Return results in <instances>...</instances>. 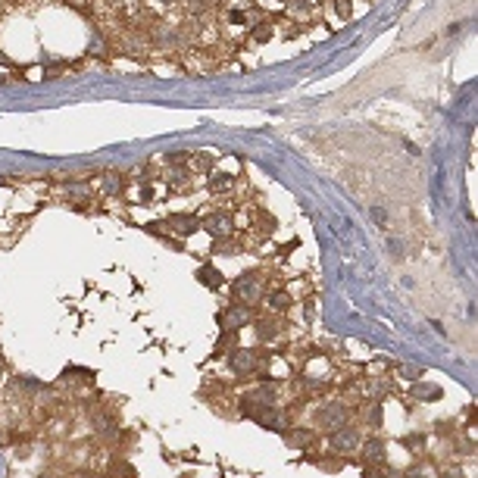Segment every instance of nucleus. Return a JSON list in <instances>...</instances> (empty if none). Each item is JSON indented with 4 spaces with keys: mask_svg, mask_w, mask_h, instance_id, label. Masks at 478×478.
<instances>
[{
    "mask_svg": "<svg viewBox=\"0 0 478 478\" xmlns=\"http://www.w3.org/2000/svg\"><path fill=\"white\" fill-rule=\"evenodd\" d=\"M260 291H263V278L260 275H250L247 272V275H241L234 282V297L241 300V303H253L260 297Z\"/></svg>",
    "mask_w": 478,
    "mask_h": 478,
    "instance_id": "obj_1",
    "label": "nucleus"
},
{
    "mask_svg": "<svg viewBox=\"0 0 478 478\" xmlns=\"http://www.w3.org/2000/svg\"><path fill=\"white\" fill-rule=\"evenodd\" d=\"M219 322L225 325V328H244L247 322H250V306L247 303H231V306H225V312H219Z\"/></svg>",
    "mask_w": 478,
    "mask_h": 478,
    "instance_id": "obj_2",
    "label": "nucleus"
},
{
    "mask_svg": "<svg viewBox=\"0 0 478 478\" xmlns=\"http://www.w3.org/2000/svg\"><path fill=\"white\" fill-rule=\"evenodd\" d=\"M356 444H360V434H356V428H347V425L335 428V434H332V447H335V450H353Z\"/></svg>",
    "mask_w": 478,
    "mask_h": 478,
    "instance_id": "obj_3",
    "label": "nucleus"
},
{
    "mask_svg": "<svg viewBox=\"0 0 478 478\" xmlns=\"http://www.w3.org/2000/svg\"><path fill=\"white\" fill-rule=\"evenodd\" d=\"M256 363H260V353H256V350H234V353H231V366H234L237 372H253Z\"/></svg>",
    "mask_w": 478,
    "mask_h": 478,
    "instance_id": "obj_4",
    "label": "nucleus"
},
{
    "mask_svg": "<svg viewBox=\"0 0 478 478\" xmlns=\"http://www.w3.org/2000/svg\"><path fill=\"white\" fill-rule=\"evenodd\" d=\"M344 416H347V413H344V407H335V403H332L328 410H319V425H325V428H332V431H335V428H341V425H344Z\"/></svg>",
    "mask_w": 478,
    "mask_h": 478,
    "instance_id": "obj_5",
    "label": "nucleus"
},
{
    "mask_svg": "<svg viewBox=\"0 0 478 478\" xmlns=\"http://www.w3.org/2000/svg\"><path fill=\"white\" fill-rule=\"evenodd\" d=\"M204 225H207V231H210L213 237H222V234H228V228H231V219H228V216H222V213H216V216H210Z\"/></svg>",
    "mask_w": 478,
    "mask_h": 478,
    "instance_id": "obj_6",
    "label": "nucleus"
},
{
    "mask_svg": "<svg viewBox=\"0 0 478 478\" xmlns=\"http://www.w3.org/2000/svg\"><path fill=\"white\" fill-rule=\"evenodd\" d=\"M169 225H172L175 231H181V234H191V231L200 228V219H197V216H172Z\"/></svg>",
    "mask_w": 478,
    "mask_h": 478,
    "instance_id": "obj_7",
    "label": "nucleus"
},
{
    "mask_svg": "<svg viewBox=\"0 0 478 478\" xmlns=\"http://www.w3.org/2000/svg\"><path fill=\"white\" fill-rule=\"evenodd\" d=\"M197 278H200L207 288H222V275H219V269H213V266H204L200 272H197Z\"/></svg>",
    "mask_w": 478,
    "mask_h": 478,
    "instance_id": "obj_8",
    "label": "nucleus"
},
{
    "mask_svg": "<svg viewBox=\"0 0 478 478\" xmlns=\"http://www.w3.org/2000/svg\"><path fill=\"white\" fill-rule=\"evenodd\" d=\"M269 306H272V309H278V312H285V309L291 306V297H288L285 291H278V294H269Z\"/></svg>",
    "mask_w": 478,
    "mask_h": 478,
    "instance_id": "obj_9",
    "label": "nucleus"
},
{
    "mask_svg": "<svg viewBox=\"0 0 478 478\" xmlns=\"http://www.w3.org/2000/svg\"><path fill=\"white\" fill-rule=\"evenodd\" d=\"M381 456H384L381 441H369V444H366V459H381Z\"/></svg>",
    "mask_w": 478,
    "mask_h": 478,
    "instance_id": "obj_10",
    "label": "nucleus"
},
{
    "mask_svg": "<svg viewBox=\"0 0 478 478\" xmlns=\"http://www.w3.org/2000/svg\"><path fill=\"white\" fill-rule=\"evenodd\" d=\"M256 328H260V338H263V341H269V338L278 335V325H275V322H260Z\"/></svg>",
    "mask_w": 478,
    "mask_h": 478,
    "instance_id": "obj_11",
    "label": "nucleus"
},
{
    "mask_svg": "<svg viewBox=\"0 0 478 478\" xmlns=\"http://www.w3.org/2000/svg\"><path fill=\"white\" fill-rule=\"evenodd\" d=\"M309 441H312V434H309V431H300V434H288V444H294V447H297V444H309Z\"/></svg>",
    "mask_w": 478,
    "mask_h": 478,
    "instance_id": "obj_12",
    "label": "nucleus"
},
{
    "mask_svg": "<svg viewBox=\"0 0 478 478\" xmlns=\"http://www.w3.org/2000/svg\"><path fill=\"white\" fill-rule=\"evenodd\" d=\"M228 185H231V181H228V175H222V172H216V175H213V181H210V188H213V191H222V188H228Z\"/></svg>",
    "mask_w": 478,
    "mask_h": 478,
    "instance_id": "obj_13",
    "label": "nucleus"
},
{
    "mask_svg": "<svg viewBox=\"0 0 478 478\" xmlns=\"http://www.w3.org/2000/svg\"><path fill=\"white\" fill-rule=\"evenodd\" d=\"M213 166V156H194V169H210Z\"/></svg>",
    "mask_w": 478,
    "mask_h": 478,
    "instance_id": "obj_14",
    "label": "nucleus"
}]
</instances>
